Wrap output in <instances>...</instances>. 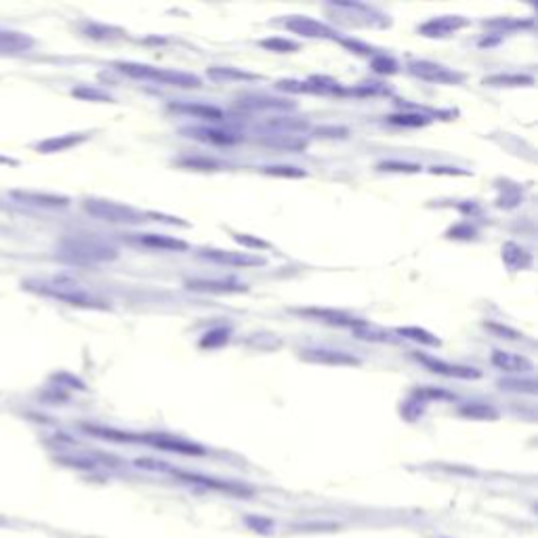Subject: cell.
<instances>
[{"label":"cell","instance_id":"1","mask_svg":"<svg viewBox=\"0 0 538 538\" xmlns=\"http://www.w3.org/2000/svg\"><path fill=\"white\" fill-rule=\"evenodd\" d=\"M25 288L57 298L61 303L67 305H76V307H86V309H105V301L97 298L93 292H88L80 282H76L74 277L67 275H55V277H46V280H27Z\"/></svg>","mask_w":538,"mask_h":538},{"label":"cell","instance_id":"2","mask_svg":"<svg viewBox=\"0 0 538 538\" xmlns=\"http://www.w3.org/2000/svg\"><path fill=\"white\" fill-rule=\"evenodd\" d=\"M61 259L78 265H93V263H107L118 257V251L93 234H76L61 242L59 247Z\"/></svg>","mask_w":538,"mask_h":538},{"label":"cell","instance_id":"3","mask_svg":"<svg viewBox=\"0 0 538 538\" xmlns=\"http://www.w3.org/2000/svg\"><path fill=\"white\" fill-rule=\"evenodd\" d=\"M82 209L95 219H101V221H107V223H118V225H137V223H143L145 217H147L145 213H141V211H137L129 204L103 200V198L84 200Z\"/></svg>","mask_w":538,"mask_h":538},{"label":"cell","instance_id":"4","mask_svg":"<svg viewBox=\"0 0 538 538\" xmlns=\"http://www.w3.org/2000/svg\"><path fill=\"white\" fill-rule=\"evenodd\" d=\"M408 72L425 82L431 84H461L465 80V76L461 72H454L442 63L429 61V59H412L408 63Z\"/></svg>","mask_w":538,"mask_h":538},{"label":"cell","instance_id":"5","mask_svg":"<svg viewBox=\"0 0 538 538\" xmlns=\"http://www.w3.org/2000/svg\"><path fill=\"white\" fill-rule=\"evenodd\" d=\"M467 25H469V19L463 15H440L419 25V34L425 38H448Z\"/></svg>","mask_w":538,"mask_h":538},{"label":"cell","instance_id":"6","mask_svg":"<svg viewBox=\"0 0 538 538\" xmlns=\"http://www.w3.org/2000/svg\"><path fill=\"white\" fill-rule=\"evenodd\" d=\"M200 257L211 263H219V265H228V268H261V265H265V259L249 255V253H236V251L204 249V251H200Z\"/></svg>","mask_w":538,"mask_h":538},{"label":"cell","instance_id":"7","mask_svg":"<svg viewBox=\"0 0 538 538\" xmlns=\"http://www.w3.org/2000/svg\"><path fill=\"white\" fill-rule=\"evenodd\" d=\"M284 27L290 29L292 34H298V36H305V38H334V40L339 38L336 32L330 25H326V23H322L317 19H311L307 15H292V17H288L284 21Z\"/></svg>","mask_w":538,"mask_h":538},{"label":"cell","instance_id":"8","mask_svg":"<svg viewBox=\"0 0 538 538\" xmlns=\"http://www.w3.org/2000/svg\"><path fill=\"white\" fill-rule=\"evenodd\" d=\"M301 357L313 364H326V366H360V360L347 351L341 349H328V347H309L301 351Z\"/></svg>","mask_w":538,"mask_h":538},{"label":"cell","instance_id":"9","mask_svg":"<svg viewBox=\"0 0 538 538\" xmlns=\"http://www.w3.org/2000/svg\"><path fill=\"white\" fill-rule=\"evenodd\" d=\"M185 137H192L196 141L213 143V145H234L242 141L240 133L228 131V129H215V126H188L181 131Z\"/></svg>","mask_w":538,"mask_h":538},{"label":"cell","instance_id":"10","mask_svg":"<svg viewBox=\"0 0 538 538\" xmlns=\"http://www.w3.org/2000/svg\"><path fill=\"white\" fill-rule=\"evenodd\" d=\"M414 357H416L427 370H431V372H435V374H444V376H450V379H478V376H480V370H475V368L461 366V364H450V362H444V360L433 357V355L416 353Z\"/></svg>","mask_w":538,"mask_h":538},{"label":"cell","instance_id":"11","mask_svg":"<svg viewBox=\"0 0 538 538\" xmlns=\"http://www.w3.org/2000/svg\"><path fill=\"white\" fill-rule=\"evenodd\" d=\"M294 313L298 315H305V317H311V320H317V322H324V324H332V326H351V328H357L364 324V320L360 317H353L345 311H336V309H326V307H305V309H294Z\"/></svg>","mask_w":538,"mask_h":538},{"label":"cell","instance_id":"12","mask_svg":"<svg viewBox=\"0 0 538 538\" xmlns=\"http://www.w3.org/2000/svg\"><path fill=\"white\" fill-rule=\"evenodd\" d=\"M145 442L152 444V446L158 448V450H169V452H177V454H190V457H202V454H204V448H202V446L192 444V442L181 440V438H175V435H160V433H154V435H145Z\"/></svg>","mask_w":538,"mask_h":538},{"label":"cell","instance_id":"13","mask_svg":"<svg viewBox=\"0 0 538 538\" xmlns=\"http://www.w3.org/2000/svg\"><path fill=\"white\" fill-rule=\"evenodd\" d=\"M188 290H198V292H215V294H230V292H244L247 286L238 280H209V277H192L185 280Z\"/></svg>","mask_w":538,"mask_h":538},{"label":"cell","instance_id":"14","mask_svg":"<svg viewBox=\"0 0 538 538\" xmlns=\"http://www.w3.org/2000/svg\"><path fill=\"white\" fill-rule=\"evenodd\" d=\"M150 80L158 82V84H166V86H177V88H198L202 84V80L190 72H179V70H160V67H152V76Z\"/></svg>","mask_w":538,"mask_h":538},{"label":"cell","instance_id":"15","mask_svg":"<svg viewBox=\"0 0 538 538\" xmlns=\"http://www.w3.org/2000/svg\"><path fill=\"white\" fill-rule=\"evenodd\" d=\"M11 198L21 202V204L42 206V209H57V206H67L70 204V198H65V196L42 194V192H25V190H13Z\"/></svg>","mask_w":538,"mask_h":538},{"label":"cell","instance_id":"16","mask_svg":"<svg viewBox=\"0 0 538 538\" xmlns=\"http://www.w3.org/2000/svg\"><path fill=\"white\" fill-rule=\"evenodd\" d=\"M240 110L247 112H268V110H275V112H292L296 105L292 101L286 99H277V97H265V95H251L238 101Z\"/></svg>","mask_w":538,"mask_h":538},{"label":"cell","instance_id":"17","mask_svg":"<svg viewBox=\"0 0 538 538\" xmlns=\"http://www.w3.org/2000/svg\"><path fill=\"white\" fill-rule=\"evenodd\" d=\"M492 364L507 372V374H522V372H528L532 370V362L520 353H513V351H503V349H494L492 351Z\"/></svg>","mask_w":538,"mask_h":538},{"label":"cell","instance_id":"18","mask_svg":"<svg viewBox=\"0 0 538 538\" xmlns=\"http://www.w3.org/2000/svg\"><path fill=\"white\" fill-rule=\"evenodd\" d=\"M34 46V38L15 32V29H0V55H21Z\"/></svg>","mask_w":538,"mask_h":538},{"label":"cell","instance_id":"19","mask_svg":"<svg viewBox=\"0 0 538 538\" xmlns=\"http://www.w3.org/2000/svg\"><path fill=\"white\" fill-rule=\"evenodd\" d=\"M137 242L141 247L156 249V251H169V253L190 251V244L185 240H179V238H173V236H162V234H139Z\"/></svg>","mask_w":538,"mask_h":538},{"label":"cell","instance_id":"20","mask_svg":"<svg viewBox=\"0 0 538 538\" xmlns=\"http://www.w3.org/2000/svg\"><path fill=\"white\" fill-rule=\"evenodd\" d=\"M88 135L84 133H67V135H59V137H51L44 139L36 145V150L40 154H57V152H67L76 145H80L82 141H86Z\"/></svg>","mask_w":538,"mask_h":538},{"label":"cell","instance_id":"21","mask_svg":"<svg viewBox=\"0 0 538 538\" xmlns=\"http://www.w3.org/2000/svg\"><path fill=\"white\" fill-rule=\"evenodd\" d=\"M169 110H171V112L190 114V116H196V118H202V120H209V122H221V120H225L223 110H219V107H215V105H204V103H173Z\"/></svg>","mask_w":538,"mask_h":538},{"label":"cell","instance_id":"22","mask_svg":"<svg viewBox=\"0 0 538 538\" xmlns=\"http://www.w3.org/2000/svg\"><path fill=\"white\" fill-rule=\"evenodd\" d=\"M261 143L275 150H286V152H303L307 147V141L298 135L290 133H269L261 137Z\"/></svg>","mask_w":538,"mask_h":538},{"label":"cell","instance_id":"23","mask_svg":"<svg viewBox=\"0 0 538 538\" xmlns=\"http://www.w3.org/2000/svg\"><path fill=\"white\" fill-rule=\"evenodd\" d=\"M503 261L509 269H526L530 268L532 263V257L526 249H522L520 244L516 242H507L503 247Z\"/></svg>","mask_w":538,"mask_h":538},{"label":"cell","instance_id":"24","mask_svg":"<svg viewBox=\"0 0 538 538\" xmlns=\"http://www.w3.org/2000/svg\"><path fill=\"white\" fill-rule=\"evenodd\" d=\"M305 82H307V91L315 93V95H345L347 93L341 86V82H336L328 76H311Z\"/></svg>","mask_w":538,"mask_h":538},{"label":"cell","instance_id":"25","mask_svg":"<svg viewBox=\"0 0 538 538\" xmlns=\"http://www.w3.org/2000/svg\"><path fill=\"white\" fill-rule=\"evenodd\" d=\"M395 334L404 336V339H410L414 343H421V345H429V347H440V339L435 334H431L429 330L425 328H419V326H402V328H395Z\"/></svg>","mask_w":538,"mask_h":538},{"label":"cell","instance_id":"26","mask_svg":"<svg viewBox=\"0 0 538 538\" xmlns=\"http://www.w3.org/2000/svg\"><path fill=\"white\" fill-rule=\"evenodd\" d=\"M534 82L532 76H524V74H494L484 78L486 86H530Z\"/></svg>","mask_w":538,"mask_h":538},{"label":"cell","instance_id":"27","mask_svg":"<svg viewBox=\"0 0 538 538\" xmlns=\"http://www.w3.org/2000/svg\"><path fill=\"white\" fill-rule=\"evenodd\" d=\"M206 76L213 78V80H219V82H228V80H257V76L251 74V72L236 70V67H225V65L209 67V70H206Z\"/></svg>","mask_w":538,"mask_h":538},{"label":"cell","instance_id":"28","mask_svg":"<svg viewBox=\"0 0 538 538\" xmlns=\"http://www.w3.org/2000/svg\"><path fill=\"white\" fill-rule=\"evenodd\" d=\"M152 67L154 65H145V63H135V61H118L116 63V70L129 78H135V80H150L152 76Z\"/></svg>","mask_w":538,"mask_h":538},{"label":"cell","instance_id":"29","mask_svg":"<svg viewBox=\"0 0 538 538\" xmlns=\"http://www.w3.org/2000/svg\"><path fill=\"white\" fill-rule=\"evenodd\" d=\"M263 173L271 177H286V179H303L307 177V171L292 166V164H273V166H263Z\"/></svg>","mask_w":538,"mask_h":538},{"label":"cell","instance_id":"30","mask_svg":"<svg viewBox=\"0 0 538 538\" xmlns=\"http://www.w3.org/2000/svg\"><path fill=\"white\" fill-rule=\"evenodd\" d=\"M391 124L395 126H412V129H419V126H427L431 122L429 116H423V114H393L387 118Z\"/></svg>","mask_w":538,"mask_h":538},{"label":"cell","instance_id":"31","mask_svg":"<svg viewBox=\"0 0 538 538\" xmlns=\"http://www.w3.org/2000/svg\"><path fill=\"white\" fill-rule=\"evenodd\" d=\"M259 46H263L268 51H273V53H294V51H298V42L288 40V38H277V36L259 40Z\"/></svg>","mask_w":538,"mask_h":538},{"label":"cell","instance_id":"32","mask_svg":"<svg viewBox=\"0 0 538 538\" xmlns=\"http://www.w3.org/2000/svg\"><path fill=\"white\" fill-rule=\"evenodd\" d=\"M181 166L192 169V171H219L221 162L213 160V158H200V156H192V158H183L179 160Z\"/></svg>","mask_w":538,"mask_h":538},{"label":"cell","instance_id":"33","mask_svg":"<svg viewBox=\"0 0 538 538\" xmlns=\"http://www.w3.org/2000/svg\"><path fill=\"white\" fill-rule=\"evenodd\" d=\"M499 387L505 391H518V393H537V383L532 379L518 381V379H501Z\"/></svg>","mask_w":538,"mask_h":538},{"label":"cell","instance_id":"34","mask_svg":"<svg viewBox=\"0 0 538 538\" xmlns=\"http://www.w3.org/2000/svg\"><path fill=\"white\" fill-rule=\"evenodd\" d=\"M72 95H74V97H80V99H84V101H101V103H112V101H114L107 93H103V91H99V88H91V86H78V88L72 91Z\"/></svg>","mask_w":538,"mask_h":538},{"label":"cell","instance_id":"35","mask_svg":"<svg viewBox=\"0 0 538 538\" xmlns=\"http://www.w3.org/2000/svg\"><path fill=\"white\" fill-rule=\"evenodd\" d=\"M84 429L88 433H93V435L103 438V440H114V442H133V440H137V438H133L129 433H122V431H116V429H107V427H91V425H86Z\"/></svg>","mask_w":538,"mask_h":538},{"label":"cell","instance_id":"36","mask_svg":"<svg viewBox=\"0 0 538 538\" xmlns=\"http://www.w3.org/2000/svg\"><path fill=\"white\" fill-rule=\"evenodd\" d=\"M228 339H230V328H215L202 336L200 347H219V345H225Z\"/></svg>","mask_w":538,"mask_h":538},{"label":"cell","instance_id":"37","mask_svg":"<svg viewBox=\"0 0 538 538\" xmlns=\"http://www.w3.org/2000/svg\"><path fill=\"white\" fill-rule=\"evenodd\" d=\"M353 332H355L357 339H366V341H389V334H387V332H383V330H379V328H372L368 322H364L362 326L353 328Z\"/></svg>","mask_w":538,"mask_h":538},{"label":"cell","instance_id":"38","mask_svg":"<svg viewBox=\"0 0 538 538\" xmlns=\"http://www.w3.org/2000/svg\"><path fill=\"white\" fill-rule=\"evenodd\" d=\"M379 171H391V173H419L421 166L419 164H410V162H398V160H387L379 164Z\"/></svg>","mask_w":538,"mask_h":538},{"label":"cell","instance_id":"39","mask_svg":"<svg viewBox=\"0 0 538 538\" xmlns=\"http://www.w3.org/2000/svg\"><path fill=\"white\" fill-rule=\"evenodd\" d=\"M372 70L374 72H379V74H395L398 72V63L391 59V57H387V55H376L374 59H372Z\"/></svg>","mask_w":538,"mask_h":538},{"label":"cell","instance_id":"40","mask_svg":"<svg viewBox=\"0 0 538 538\" xmlns=\"http://www.w3.org/2000/svg\"><path fill=\"white\" fill-rule=\"evenodd\" d=\"M465 416H473V419H494L497 416V412L490 408V406H482V404H471V406H465L463 410H461Z\"/></svg>","mask_w":538,"mask_h":538},{"label":"cell","instance_id":"41","mask_svg":"<svg viewBox=\"0 0 538 538\" xmlns=\"http://www.w3.org/2000/svg\"><path fill=\"white\" fill-rule=\"evenodd\" d=\"M234 240L238 242V244H242V247H247V249H253V251H263V249H269V244L265 240H259V238H251V236H247V234H234Z\"/></svg>","mask_w":538,"mask_h":538},{"label":"cell","instance_id":"42","mask_svg":"<svg viewBox=\"0 0 538 538\" xmlns=\"http://www.w3.org/2000/svg\"><path fill=\"white\" fill-rule=\"evenodd\" d=\"M341 44H343V46H347V48H351V51H355V53H360V55H372V53H374V48H372V46H368V44H364V42H360V40L341 38Z\"/></svg>","mask_w":538,"mask_h":538},{"label":"cell","instance_id":"43","mask_svg":"<svg viewBox=\"0 0 538 538\" xmlns=\"http://www.w3.org/2000/svg\"><path fill=\"white\" fill-rule=\"evenodd\" d=\"M486 328H490L492 332L501 334L503 339H511V341H518L520 336H524V334H520L518 330H511V328H507V326H501V324H486Z\"/></svg>","mask_w":538,"mask_h":538},{"label":"cell","instance_id":"44","mask_svg":"<svg viewBox=\"0 0 538 538\" xmlns=\"http://www.w3.org/2000/svg\"><path fill=\"white\" fill-rule=\"evenodd\" d=\"M317 137H345L347 129H336V126H320L313 131Z\"/></svg>","mask_w":538,"mask_h":538},{"label":"cell","instance_id":"45","mask_svg":"<svg viewBox=\"0 0 538 538\" xmlns=\"http://www.w3.org/2000/svg\"><path fill=\"white\" fill-rule=\"evenodd\" d=\"M486 25L490 27H501V29H509V27H524L522 21H513V19H494V21H486Z\"/></svg>","mask_w":538,"mask_h":538},{"label":"cell","instance_id":"46","mask_svg":"<svg viewBox=\"0 0 538 538\" xmlns=\"http://www.w3.org/2000/svg\"><path fill=\"white\" fill-rule=\"evenodd\" d=\"M0 164H17V160H13V158H6V156H0Z\"/></svg>","mask_w":538,"mask_h":538}]
</instances>
